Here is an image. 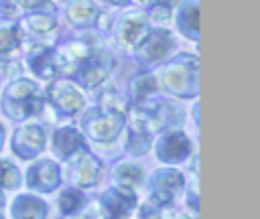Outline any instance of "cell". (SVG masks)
<instances>
[{"label":"cell","instance_id":"6da1fadb","mask_svg":"<svg viewBox=\"0 0 260 219\" xmlns=\"http://www.w3.org/2000/svg\"><path fill=\"white\" fill-rule=\"evenodd\" d=\"M156 85L181 99H191L199 91V61L191 53L173 57L154 77Z\"/></svg>","mask_w":260,"mask_h":219},{"label":"cell","instance_id":"7a4b0ae2","mask_svg":"<svg viewBox=\"0 0 260 219\" xmlns=\"http://www.w3.org/2000/svg\"><path fill=\"white\" fill-rule=\"evenodd\" d=\"M2 112L10 120L24 122L39 116L45 107V93L39 83L26 77L12 79L2 91Z\"/></svg>","mask_w":260,"mask_h":219},{"label":"cell","instance_id":"3957f363","mask_svg":"<svg viewBox=\"0 0 260 219\" xmlns=\"http://www.w3.org/2000/svg\"><path fill=\"white\" fill-rule=\"evenodd\" d=\"M126 116L128 114H124V112H118V110L98 103L83 112V116L79 120V128H81L79 132L93 142L108 144V142L116 140L120 136V132L124 130Z\"/></svg>","mask_w":260,"mask_h":219},{"label":"cell","instance_id":"277c9868","mask_svg":"<svg viewBox=\"0 0 260 219\" xmlns=\"http://www.w3.org/2000/svg\"><path fill=\"white\" fill-rule=\"evenodd\" d=\"M140 112L144 118L148 130L154 134L169 132V130H181L185 124V110L179 101L167 99V97H152L142 105H132Z\"/></svg>","mask_w":260,"mask_h":219},{"label":"cell","instance_id":"5b68a950","mask_svg":"<svg viewBox=\"0 0 260 219\" xmlns=\"http://www.w3.org/2000/svg\"><path fill=\"white\" fill-rule=\"evenodd\" d=\"M185 174L179 168L173 166H160L156 168L150 176H148V199L146 203L160 207V209H169V207H177L175 201L179 199V195L185 191Z\"/></svg>","mask_w":260,"mask_h":219},{"label":"cell","instance_id":"8992f818","mask_svg":"<svg viewBox=\"0 0 260 219\" xmlns=\"http://www.w3.org/2000/svg\"><path fill=\"white\" fill-rule=\"evenodd\" d=\"M112 67H114V59H112V55L102 45V47H95L73 69V73L69 77L75 79V83H79L85 89H98V87H102L108 81Z\"/></svg>","mask_w":260,"mask_h":219},{"label":"cell","instance_id":"52a82bcc","mask_svg":"<svg viewBox=\"0 0 260 219\" xmlns=\"http://www.w3.org/2000/svg\"><path fill=\"white\" fill-rule=\"evenodd\" d=\"M177 49V39L167 28L148 30L144 41L134 49V57L142 67H156L167 61Z\"/></svg>","mask_w":260,"mask_h":219},{"label":"cell","instance_id":"ba28073f","mask_svg":"<svg viewBox=\"0 0 260 219\" xmlns=\"http://www.w3.org/2000/svg\"><path fill=\"white\" fill-rule=\"evenodd\" d=\"M45 93V101H49V105L65 118L77 116L83 107H85V95L83 91L71 83L69 79H55L47 85Z\"/></svg>","mask_w":260,"mask_h":219},{"label":"cell","instance_id":"9c48e42d","mask_svg":"<svg viewBox=\"0 0 260 219\" xmlns=\"http://www.w3.org/2000/svg\"><path fill=\"white\" fill-rule=\"evenodd\" d=\"M154 152L156 158L167 166L181 164L193 156V142L183 130L160 132L154 142Z\"/></svg>","mask_w":260,"mask_h":219},{"label":"cell","instance_id":"30bf717a","mask_svg":"<svg viewBox=\"0 0 260 219\" xmlns=\"http://www.w3.org/2000/svg\"><path fill=\"white\" fill-rule=\"evenodd\" d=\"M138 197L136 191L126 187H110L98 199V209L102 219H128L130 213L136 209Z\"/></svg>","mask_w":260,"mask_h":219},{"label":"cell","instance_id":"8fae6325","mask_svg":"<svg viewBox=\"0 0 260 219\" xmlns=\"http://www.w3.org/2000/svg\"><path fill=\"white\" fill-rule=\"evenodd\" d=\"M148 30V18L142 12H126L112 26L114 41L124 51H134L144 41Z\"/></svg>","mask_w":260,"mask_h":219},{"label":"cell","instance_id":"7c38bea8","mask_svg":"<svg viewBox=\"0 0 260 219\" xmlns=\"http://www.w3.org/2000/svg\"><path fill=\"white\" fill-rule=\"evenodd\" d=\"M45 144H47L45 128L41 124H35V122H28V124L18 126L14 130V134H12V140H10L12 152L20 160H32V158H37L45 150Z\"/></svg>","mask_w":260,"mask_h":219},{"label":"cell","instance_id":"4fadbf2b","mask_svg":"<svg viewBox=\"0 0 260 219\" xmlns=\"http://www.w3.org/2000/svg\"><path fill=\"white\" fill-rule=\"evenodd\" d=\"M102 168H104V164L95 154H91L89 150L79 152L77 156H73L69 160V180L79 191L91 189L100 182Z\"/></svg>","mask_w":260,"mask_h":219},{"label":"cell","instance_id":"5bb4252c","mask_svg":"<svg viewBox=\"0 0 260 219\" xmlns=\"http://www.w3.org/2000/svg\"><path fill=\"white\" fill-rule=\"evenodd\" d=\"M152 146V132L148 130L144 118L136 107L126 116V142L124 148L130 156H144Z\"/></svg>","mask_w":260,"mask_h":219},{"label":"cell","instance_id":"9a60e30c","mask_svg":"<svg viewBox=\"0 0 260 219\" xmlns=\"http://www.w3.org/2000/svg\"><path fill=\"white\" fill-rule=\"evenodd\" d=\"M61 185V166L55 160L41 158L26 170V187L35 193H53Z\"/></svg>","mask_w":260,"mask_h":219},{"label":"cell","instance_id":"2e32d148","mask_svg":"<svg viewBox=\"0 0 260 219\" xmlns=\"http://www.w3.org/2000/svg\"><path fill=\"white\" fill-rule=\"evenodd\" d=\"M26 63H28V69L43 81H55L57 75H61L57 49H53L45 43H37L28 49Z\"/></svg>","mask_w":260,"mask_h":219},{"label":"cell","instance_id":"e0dca14e","mask_svg":"<svg viewBox=\"0 0 260 219\" xmlns=\"http://www.w3.org/2000/svg\"><path fill=\"white\" fill-rule=\"evenodd\" d=\"M51 150H53V154L59 160L69 162L79 152H85L87 150L85 136L75 126H61L51 136Z\"/></svg>","mask_w":260,"mask_h":219},{"label":"cell","instance_id":"ac0fdd59","mask_svg":"<svg viewBox=\"0 0 260 219\" xmlns=\"http://www.w3.org/2000/svg\"><path fill=\"white\" fill-rule=\"evenodd\" d=\"M10 217L12 219H47L49 217V205L37 195L22 193L14 197L10 205Z\"/></svg>","mask_w":260,"mask_h":219},{"label":"cell","instance_id":"d6986e66","mask_svg":"<svg viewBox=\"0 0 260 219\" xmlns=\"http://www.w3.org/2000/svg\"><path fill=\"white\" fill-rule=\"evenodd\" d=\"M65 16L75 28H89L98 22L100 10L93 0H69L65 6Z\"/></svg>","mask_w":260,"mask_h":219},{"label":"cell","instance_id":"ffe728a7","mask_svg":"<svg viewBox=\"0 0 260 219\" xmlns=\"http://www.w3.org/2000/svg\"><path fill=\"white\" fill-rule=\"evenodd\" d=\"M112 178L118 187H126V189L134 191L136 187H140L144 182V166L130 158L118 160L112 166Z\"/></svg>","mask_w":260,"mask_h":219},{"label":"cell","instance_id":"44dd1931","mask_svg":"<svg viewBox=\"0 0 260 219\" xmlns=\"http://www.w3.org/2000/svg\"><path fill=\"white\" fill-rule=\"evenodd\" d=\"M199 0H185L177 10V28L191 41L199 39Z\"/></svg>","mask_w":260,"mask_h":219},{"label":"cell","instance_id":"7402d4cb","mask_svg":"<svg viewBox=\"0 0 260 219\" xmlns=\"http://www.w3.org/2000/svg\"><path fill=\"white\" fill-rule=\"evenodd\" d=\"M156 91H158V85H156L154 75L142 71L130 81V97L128 99L132 105H142L148 99H152L156 95Z\"/></svg>","mask_w":260,"mask_h":219},{"label":"cell","instance_id":"603a6c76","mask_svg":"<svg viewBox=\"0 0 260 219\" xmlns=\"http://www.w3.org/2000/svg\"><path fill=\"white\" fill-rule=\"evenodd\" d=\"M22 43L20 26L14 20H0V59H10Z\"/></svg>","mask_w":260,"mask_h":219},{"label":"cell","instance_id":"cb8c5ba5","mask_svg":"<svg viewBox=\"0 0 260 219\" xmlns=\"http://www.w3.org/2000/svg\"><path fill=\"white\" fill-rule=\"evenodd\" d=\"M24 24L37 32V34H47L57 26V18H55V10L53 8H45V10H37V12H28L24 18Z\"/></svg>","mask_w":260,"mask_h":219},{"label":"cell","instance_id":"d4e9b609","mask_svg":"<svg viewBox=\"0 0 260 219\" xmlns=\"http://www.w3.org/2000/svg\"><path fill=\"white\" fill-rule=\"evenodd\" d=\"M57 203H59V211H61L63 217L77 215L81 211V207L85 205V195H83V191H79L75 187H69V189L61 191Z\"/></svg>","mask_w":260,"mask_h":219},{"label":"cell","instance_id":"484cf974","mask_svg":"<svg viewBox=\"0 0 260 219\" xmlns=\"http://www.w3.org/2000/svg\"><path fill=\"white\" fill-rule=\"evenodd\" d=\"M22 185L18 166L10 158H0V191H16Z\"/></svg>","mask_w":260,"mask_h":219},{"label":"cell","instance_id":"4316f807","mask_svg":"<svg viewBox=\"0 0 260 219\" xmlns=\"http://www.w3.org/2000/svg\"><path fill=\"white\" fill-rule=\"evenodd\" d=\"M185 189H187V207L197 215L199 211V197H197V176L191 178L189 182H185Z\"/></svg>","mask_w":260,"mask_h":219},{"label":"cell","instance_id":"83f0119b","mask_svg":"<svg viewBox=\"0 0 260 219\" xmlns=\"http://www.w3.org/2000/svg\"><path fill=\"white\" fill-rule=\"evenodd\" d=\"M16 6L28 10V12H37V10H45V8H51L49 6V0H14Z\"/></svg>","mask_w":260,"mask_h":219},{"label":"cell","instance_id":"f1b7e54d","mask_svg":"<svg viewBox=\"0 0 260 219\" xmlns=\"http://www.w3.org/2000/svg\"><path fill=\"white\" fill-rule=\"evenodd\" d=\"M104 2H108L112 6H126V4H130V0H104Z\"/></svg>","mask_w":260,"mask_h":219},{"label":"cell","instance_id":"f546056e","mask_svg":"<svg viewBox=\"0 0 260 219\" xmlns=\"http://www.w3.org/2000/svg\"><path fill=\"white\" fill-rule=\"evenodd\" d=\"M2 146H4V126L0 124V150H2Z\"/></svg>","mask_w":260,"mask_h":219},{"label":"cell","instance_id":"4dcf8cb0","mask_svg":"<svg viewBox=\"0 0 260 219\" xmlns=\"http://www.w3.org/2000/svg\"><path fill=\"white\" fill-rule=\"evenodd\" d=\"M61 219H87L85 215H69V217H61Z\"/></svg>","mask_w":260,"mask_h":219},{"label":"cell","instance_id":"1f68e13d","mask_svg":"<svg viewBox=\"0 0 260 219\" xmlns=\"http://www.w3.org/2000/svg\"><path fill=\"white\" fill-rule=\"evenodd\" d=\"M138 4H146V6H150V4H154L156 0H136Z\"/></svg>","mask_w":260,"mask_h":219},{"label":"cell","instance_id":"d6a6232c","mask_svg":"<svg viewBox=\"0 0 260 219\" xmlns=\"http://www.w3.org/2000/svg\"><path fill=\"white\" fill-rule=\"evenodd\" d=\"M4 205H6V199H4V195H2V191H0V211L4 209Z\"/></svg>","mask_w":260,"mask_h":219},{"label":"cell","instance_id":"836d02e7","mask_svg":"<svg viewBox=\"0 0 260 219\" xmlns=\"http://www.w3.org/2000/svg\"><path fill=\"white\" fill-rule=\"evenodd\" d=\"M179 219H193V217H191V215H185V213H181V217H179Z\"/></svg>","mask_w":260,"mask_h":219},{"label":"cell","instance_id":"e575fe53","mask_svg":"<svg viewBox=\"0 0 260 219\" xmlns=\"http://www.w3.org/2000/svg\"><path fill=\"white\" fill-rule=\"evenodd\" d=\"M0 16H2V2H0Z\"/></svg>","mask_w":260,"mask_h":219},{"label":"cell","instance_id":"d590c367","mask_svg":"<svg viewBox=\"0 0 260 219\" xmlns=\"http://www.w3.org/2000/svg\"><path fill=\"white\" fill-rule=\"evenodd\" d=\"M0 219H6V217H4V215H2V211H0Z\"/></svg>","mask_w":260,"mask_h":219}]
</instances>
